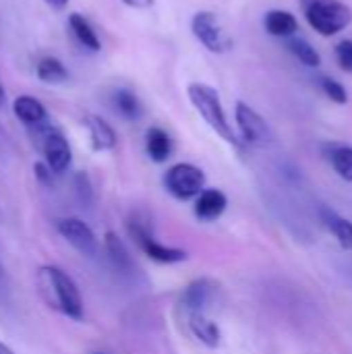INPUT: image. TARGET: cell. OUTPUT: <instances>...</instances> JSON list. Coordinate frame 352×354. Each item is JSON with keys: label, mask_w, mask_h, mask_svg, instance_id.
<instances>
[{"label": "cell", "mask_w": 352, "mask_h": 354, "mask_svg": "<svg viewBox=\"0 0 352 354\" xmlns=\"http://www.w3.org/2000/svg\"><path fill=\"white\" fill-rule=\"evenodd\" d=\"M187 93H189V100H191L193 108L212 127V131H216L230 145L241 147V141L234 135V131H232V127H230V122L226 118L224 106L220 102V93L214 87L205 85V83H191L187 87Z\"/></svg>", "instance_id": "obj_2"}, {"label": "cell", "mask_w": 352, "mask_h": 354, "mask_svg": "<svg viewBox=\"0 0 352 354\" xmlns=\"http://www.w3.org/2000/svg\"><path fill=\"white\" fill-rule=\"evenodd\" d=\"M228 199L218 189H203L195 199V216L201 222H214L226 212Z\"/></svg>", "instance_id": "obj_11"}, {"label": "cell", "mask_w": 352, "mask_h": 354, "mask_svg": "<svg viewBox=\"0 0 352 354\" xmlns=\"http://www.w3.org/2000/svg\"><path fill=\"white\" fill-rule=\"evenodd\" d=\"M234 116H237V124H239V131H241V137L245 143H249L253 147H268L272 143L274 137H272L270 124L249 104L239 102Z\"/></svg>", "instance_id": "obj_7"}, {"label": "cell", "mask_w": 352, "mask_h": 354, "mask_svg": "<svg viewBox=\"0 0 352 354\" xmlns=\"http://www.w3.org/2000/svg\"><path fill=\"white\" fill-rule=\"evenodd\" d=\"M322 220L328 226V230L334 234V239L340 243V247L352 251V222L342 218L340 214H336L330 207H322Z\"/></svg>", "instance_id": "obj_17"}, {"label": "cell", "mask_w": 352, "mask_h": 354, "mask_svg": "<svg viewBox=\"0 0 352 354\" xmlns=\"http://www.w3.org/2000/svg\"><path fill=\"white\" fill-rule=\"evenodd\" d=\"M288 50H290L305 66H319V62H322L317 50H315L309 41H305V39H301V37H293V39L288 41Z\"/></svg>", "instance_id": "obj_23"}, {"label": "cell", "mask_w": 352, "mask_h": 354, "mask_svg": "<svg viewBox=\"0 0 352 354\" xmlns=\"http://www.w3.org/2000/svg\"><path fill=\"white\" fill-rule=\"evenodd\" d=\"M120 2H124L131 8H149L154 4V0H120Z\"/></svg>", "instance_id": "obj_26"}, {"label": "cell", "mask_w": 352, "mask_h": 354, "mask_svg": "<svg viewBox=\"0 0 352 354\" xmlns=\"http://www.w3.org/2000/svg\"><path fill=\"white\" fill-rule=\"evenodd\" d=\"M68 27H71L75 39H77L83 48H87L89 52H100V48H102L100 37H98V33L93 31L91 23H89L83 15H79V12L68 15Z\"/></svg>", "instance_id": "obj_18"}, {"label": "cell", "mask_w": 352, "mask_h": 354, "mask_svg": "<svg viewBox=\"0 0 352 354\" xmlns=\"http://www.w3.org/2000/svg\"><path fill=\"white\" fill-rule=\"evenodd\" d=\"M145 151L154 162H158V164L166 162L172 156V139H170V135L160 127H151L147 131V135H145Z\"/></svg>", "instance_id": "obj_15"}, {"label": "cell", "mask_w": 352, "mask_h": 354, "mask_svg": "<svg viewBox=\"0 0 352 354\" xmlns=\"http://www.w3.org/2000/svg\"><path fill=\"white\" fill-rule=\"evenodd\" d=\"M4 97H6V93H4V87H2V81H0V106H4Z\"/></svg>", "instance_id": "obj_29"}, {"label": "cell", "mask_w": 352, "mask_h": 354, "mask_svg": "<svg viewBox=\"0 0 352 354\" xmlns=\"http://www.w3.org/2000/svg\"><path fill=\"white\" fill-rule=\"evenodd\" d=\"M319 85H322L324 93H326L332 102H336V104H346V102H349V91H346V87H344L340 81H336V79H332V77H322Z\"/></svg>", "instance_id": "obj_24"}, {"label": "cell", "mask_w": 352, "mask_h": 354, "mask_svg": "<svg viewBox=\"0 0 352 354\" xmlns=\"http://www.w3.org/2000/svg\"><path fill=\"white\" fill-rule=\"evenodd\" d=\"M218 290H220V286H218L214 280H207V278L195 280V282H191V284L183 290L180 301H178V307L185 311L187 317L205 313V311L210 309V305L216 301Z\"/></svg>", "instance_id": "obj_9"}, {"label": "cell", "mask_w": 352, "mask_h": 354, "mask_svg": "<svg viewBox=\"0 0 352 354\" xmlns=\"http://www.w3.org/2000/svg\"><path fill=\"white\" fill-rule=\"evenodd\" d=\"M37 284L46 303L68 319H83V299L75 280L56 266H44L37 272Z\"/></svg>", "instance_id": "obj_1"}, {"label": "cell", "mask_w": 352, "mask_h": 354, "mask_svg": "<svg viewBox=\"0 0 352 354\" xmlns=\"http://www.w3.org/2000/svg\"><path fill=\"white\" fill-rule=\"evenodd\" d=\"M56 230L83 257H95L98 255V249H100L98 239H95L93 230L83 220H79V218H60L56 222Z\"/></svg>", "instance_id": "obj_8"}, {"label": "cell", "mask_w": 352, "mask_h": 354, "mask_svg": "<svg viewBox=\"0 0 352 354\" xmlns=\"http://www.w3.org/2000/svg\"><path fill=\"white\" fill-rule=\"evenodd\" d=\"M93 354H104V353H93Z\"/></svg>", "instance_id": "obj_30"}, {"label": "cell", "mask_w": 352, "mask_h": 354, "mask_svg": "<svg viewBox=\"0 0 352 354\" xmlns=\"http://www.w3.org/2000/svg\"><path fill=\"white\" fill-rule=\"evenodd\" d=\"M52 10H64L68 6V0H44Z\"/></svg>", "instance_id": "obj_27"}, {"label": "cell", "mask_w": 352, "mask_h": 354, "mask_svg": "<svg viewBox=\"0 0 352 354\" xmlns=\"http://www.w3.org/2000/svg\"><path fill=\"white\" fill-rule=\"evenodd\" d=\"M330 162L332 168L340 178L352 183V147L351 145H336L330 149Z\"/></svg>", "instance_id": "obj_22"}, {"label": "cell", "mask_w": 352, "mask_h": 354, "mask_svg": "<svg viewBox=\"0 0 352 354\" xmlns=\"http://www.w3.org/2000/svg\"><path fill=\"white\" fill-rule=\"evenodd\" d=\"M129 232L133 236V241L141 247V251L158 261V263H180L187 259V253L180 251V249H174V247H166L162 243H158L154 239V232L149 230V226L145 222H141L139 218H135L131 224H129Z\"/></svg>", "instance_id": "obj_6"}, {"label": "cell", "mask_w": 352, "mask_h": 354, "mask_svg": "<svg viewBox=\"0 0 352 354\" xmlns=\"http://www.w3.org/2000/svg\"><path fill=\"white\" fill-rule=\"evenodd\" d=\"M85 127L89 131L91 145L95 151H108L116 145V133L104 118L89 114V116H85Z\"/></svg>", "instance_id": "obj_14"}, {"label": "cell", "mask_w": 352, "mask_h": 354, "mask_svg": "<svg viewBox=\"0 0 352 354\" xmlns=\"http://www.w3.org/2000/svg\"><path fill=\"white\" fill-rule=\"evenodd\" d=\"M0 354H15V353H12V351H10V348L4 344V342H0Z\"/></svg>", "instance_id": "obj_28"}, {"label": "cell", "mask_w": 352, "mask_h": 354, "mask_svg": "<svg viewBox=\"0 0 352 354\" xmlns=\"http://www.w3.org/2000/svg\"><path fill=\"white\" fill-rule=\"evenodd\" d=\"M336 60L342 71L352 73V39H342L336 46Z\"/></svg>", "instance_id": "obj_25"}, {"label": "cell", "mask_w": 352, "mask_h": 354, "mask_svg": "<svg viewBox=\"0 0 352 354\" xmlns=\"http://www.w3.org/2000/svg\"><path fill=\"white\" fill-rule=\"evenodd\" d=\"M35 75L41 83H50V85H60V83L68 81L66 66L62 64V60H58L54 56H44L35 66Z\"/></svg>", "instance_id": "obj_20"}, {"label": "cell", "mask_w": 352, "mask_h": 354, "mask_svg": "<svg viewBox=\"0 0 352 354\" xmlns=\"http://www.w3.org/2000/svg\"><path fill=\"white\" fill-rule=\"evenodd\" d=\"M187 322H189V328H191L193 336H195L201 344H205V346H210V348H216V346L220 344V328H218L205 313L191 315V317H187Z\"/></svg>", "instance_id": "obj_19"}, {"label": "cell", "mask_w": 352, "mask_h": 354, "mask_svg": "<svg viewBox=\"0 0 352 354\" xmlns=\"http://www.w3.org/2000/svg\"><path fill=\"white\" fill-rule=\"evenodd\" d=\"M41 153L46 160V168L54 174H62L73 160L68 139L56 129H46L41 137Z\"/></svg>", "instance_id": "obj_10"}, {"label": "cell", "mask_w": 352, "mask_h": 354, "mask_svg": "<svg viewBox=\"0 0 352 354\" xmlns=\"http://www.w3.org/2000/svg\"><path fill=\"white\" fill-rule=\"evenodd\" d=\"M104 251L112 263L114 270L122 272V274H131L135 272V261H133V255L131 251L127 249V245L122 243V239L114 232H108L106 239H104Z\"/></svg>", "instance_id": "obj_12"}, {"label": "cell", "mask_w": 352, "mask_h": 354, "mask_svg": "<svg viewBox=\"0 0 352 354\" xmlns=\"http://www.w3.org/2000/svg\"><path fill=\"white\" fill-rule=\"evenodd\" d=\"M307 23L322 35H336L352 21V10L340 0H301Z\"/></svg>", "instance_id": "obj_3"}, {"label": "cell", "mask_w": 352, "mask_h": 354, "mask_svg": "<svg viewBox=\"0 0 352 354\" xmlns=\"http://www.w3.org/2000/svg\"><path fill=\"white\" fill-rule=\"evenodd\" d=\"M263 25H266V31L276 37H293L295 31L299 29L295 15L288 10H280V8L270 10L263 19Z\"/></svg>", "instance_id": "obj_16"}, {"label": "cell", "mask_w": 352, "mask_h": 354, "mask_svg": "<svg viewBox=\"0 0 352 354\" xmlns=\"http://www.w3.org/2000/svg\"><path fill=\"white\" fill-rule=\"evenodd\" d=\"M191 31L197 41L214 54H224L232 48L230 35L220 25L218 17L210 10H199L191 19Z\"/></svg>", "instance_id": "obj_5"}, {"label": "cell", "mask_w": 352, "mask_h": 354, "mask_svg": "<svg viewBox=\"0 0 352 354\" xmlns=\"http://www.w3.org/2000/svg\"><path fill=\"white\" fill-rule=\"evenodd\" d=\"M112 106H114V110L122 116V118H127V120H137V118H141V114H143V106H141V102H139V97L133 93V91H129V89H116L114 93H112Z\"/></svg>", "instance_id": "obj_21"}, {"label": "cell", "mask_w": 352, "mask_h": 354, "mask_svg": "<svg viewBox=\"0 0 352 354\" xmlns=\"http://www.w3.org/2000/svg\"><path fill=\"white\" fill-rule=\"evenodd\" d=\"M12 112L27 127H39L46 120V116H48L46 106L37 97H33V95H19L12 102Z\"/></svg>", "instance_id": "obj_13"}, {"label": "cell", "mask_w": 352, "mask_h": 354, "mask_svg": "<svg viewBox=\"0 0 352 354\" xmlns=\"http://www.w3.org/2000/svg\"><path fill=\"white\" fill-rule=\"evenodd\" d=\"M164 187L172 197L187 201V199L197 197L203 191L205 174L195 164L180 162V164H174L168 168V172L164 174Z\"/></svg>", "instance_id": "obj_4"}]
</instances>
